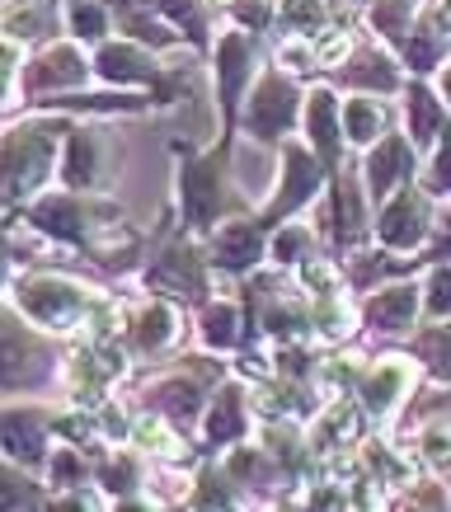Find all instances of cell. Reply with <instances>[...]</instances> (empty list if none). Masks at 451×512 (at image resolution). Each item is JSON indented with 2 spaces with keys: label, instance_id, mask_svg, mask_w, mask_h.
Here are the masks:
<instances>
[{
  "label": "cell",
  "instance_id": "1",
  "mask_svg": "<svg viewBox=\"0 0 451 512\" xmlns=\"http://www.w3.org/2000/svg\"><path fill=\"white\" fill-rule=\"evenodd\" d=\"M24 301H29V315L47 320V325H66L80 315V292L71 282H52V278H38L24 287Z\"/></svg>",
  "mask_w": 451,
  "mask_h": 512
},
{
  "label": "cell",
  "instance_id": "2",
  "mask_svg": "<svg viewBox=\"0 0 451 512\" xmlns=\"http://www.w3.org/2000/svg\"><path fill=\"white\" fill-rule=\"evenodd\" d=\"M296 113V90L287 85V80H268V85H259V99H254V132L259 137H273V132H282V127L292 123Z\"/></svg>",
  "mask_w": 451,
  "mask_h": 512
},
{
  "label": "cell",
  "instance_id": "3",
  "mask_svg": "<svg viewBox=\"0 0 451 512\" xmlns=\"http://www.w3.org/2000/svg\"><path fill=\"white\" fill-rule=\"evenodd\" d=\"M381 235H386L390 245H419V235H423V202L414 198V193H405V198L386 212Z\"/></svg>",
  "mask_w": 451,
  "mask_h": 512
},
{
  "label": "cell",
  "instance_id": "4",
  "mask_svg": "<svg viewBox=\"0 0 451 512\" xmlns=\"http://www.w3.org/2000/svg\"><path fill=\"white\" fill-rule=\"evenodd\" d=\"M367 315H372L376 325H386V329H400L409 325V315H414V292L409 287H395V292H381L367 306Z\"/></svg>",
  "mask_w": 451,
  "mask_h": 512
},
{
  "label": "cell",
  "instance_id": "5",
  "mask_svg": "<svg viewBox=\"0 0 451 512\" xmlns=\"http://www.w3.org/2000/svg\"><path fill=\"white\" fill-rule=\"evenodd\" d=\"M217 254L226 268H245L254 254H259V235L249 231V226H231V231L217 240Z\"/></svg>",
  "mask_w": 451,
  "mask_h": 512
},
{
  "label": "cell",
  "instance_id": "6",
  "mask_svg": "<svg viewBox=\"0 0 451 512\" xmlns=\"http://www.w3.org/2000/svg\"><path fill=\"white\" fill-rule=\"evenodd\" d=\"M400 381H405V362H381V367L367 376V404H372V409H386V404L400 395Z\"/></svg>",
  "mask_w": 451,
  "mask_h": 512
},
{
  "label": "cell",
  "instance_id": "7",
  "mask_svg": "<svg viewBox=\"0 0 451 512\" xmlns=\"http://www.w3.org/2000/svg\"><path fill=\"white\" fill-rule=\"evenodd\" d=\"M99 71H104L109 80H132V76H146V71H151V62H146V57H137L132 47H104Z\"/></svg>",
  "mask_w": 451,
  "mask_h": 512
},
{
  "label": "cell",
  "instance_id": "8",
  "mask_svg": "<svg viewBox=\"0 0 451 512\" xmlns=\"http://www.w3.org/2000/svg\"><path fill=\"white\" fill-rule=\"evenodd\" d=\"M405 170V141H386L376 151V165H372V193H386L390 179Z\"/></svg>",
  "mask_w": 451,
  "mask_h": 512
},
{
  "label": "cell",
  "instance_id": "9",
  "mask_svg": "<svg viewBox=\"0 0 451 512\" xmlns=\"http://www.w3.org/2000/svg\"><path fill=\"white\" fill-rule=\"evenodd\" d=\"M381 123H386V113L376 109V104H367V99H358L353 109H348V132H353V141H367L381 132Z\"/></svg>",
  "mask_w": 451,
  "mask_h": 512
},
{
  "label": "cell",
  "instance_id": "10",
  "mask_svg": "<svg viewBox=\"0 0 451 512\" xmlns=\"http://www.w3.org/2000/svg\"><path fill=\"white\" fill-rule=\"evenodd\" d=\"M170 329H174L170 311H165V306H156V311H151L146 320H141V343H146V348H156V343L170 339Z\"/></svg>",
  "mask_w": 451,
  "mask_h": 512
},
{
  "label": "cell",
  "instance_id": "11",
  "mask_svg": "<svg viewBox=\"0 0 451 512\" xmlns=\"http://www.w3.org/2000/svg\"><path fill=\"white\" fill-rule=\"evenodd\" d=\"M240 433V414H235V390H226V404H217L212 414V437H235Z\"/></svg>",
  "mask_w": 451,
  "mask_h": 512
},
{
  "label": "cell",
  "instance_id": "12",
  "mask_svg": "<svg viewBox=\"0 0 451 512\" xmlns=\"http://www.w3.org/2000/svg\"><path fill=\"white\" fill-rule=\"evenodd\" d=\"M437 132V109L428 104V94L414 90V137H433Z\"/></svg>",
  "mask_w": 451,
  "mask_h": 512
},
{
  "label": "cell",
  "instance_id": "13",
  "mask_svg": "<svg viewBox=\"0 0 451 512\" xmlns=\"http://www.w3.org/2000/svg\"><path fill=\"white\" fill-rule=\"evenodd\" d=\"M428 461L442 470L451 466V433L447 428H428Z\"/></svg>",
  "mask_w": 451,
  "mask_h": 512
},
{
  "label": "cell",
  "instance_id": "14",
  "mask_svg": "<svg viewBox=\"0 0 451 512\" xmlns=\"http://www.w3.org/2000/svg\"><path fill=\"white\" fill-rule=\"evenodd\" d=\"M433 311L437 315L451 311V268H442V273L433 278Z\"/></svg>",
  "mask_w": 451,
  "mask_h": 512
},
{
  "label": "cell",
  "instance_id": "15",
  "mask_svg": "<svg viewBox=\"0 0 451 512\" xmlns=\"http://www.w3.org/2000/svg\"><path fill=\"white\" fill-rule=\"evenodd\" d=\"M76 29H80V33H99V29H104V15H99V5H80V10H76Z\"/></svg>",
  "mask_w": 451,
  "mask_h": 512
},
{
  "label": "cell",
  "instance_id": "16",
  "mask_svg": "<svg viewBox=\"0 0 451 512\" xmlns=\"http://www.w3.org/2000/svg\"><path fill=\"white\" fill-rule=\"evenodd\" d=\"M437 179L451 188V137H447V146H442V160H437Z\"/></svg>",
  "mask_w": 451,
  "mask_h": 512
},
{
  "label": "cell",
  "instance_id": "17",
  "mask_svg": "<svg viewBox=\"0 0 451 512\" xmlns=\"http://www.w3.org/2000/svg\"><path fill=\"white\" fill-rule=\"evenodd\" d=\"M447 94H451V76H447Z\"/></svg>",
  "mask_w": 451,
  "mask_h": 512
}]
</instances>
